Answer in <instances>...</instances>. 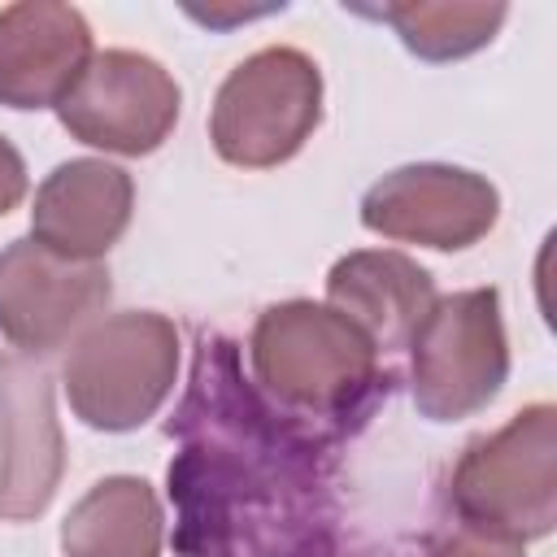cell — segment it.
Wrapping results in <instances>:
<instances>
[{
    "label": "cell",
    "mask_w": 557,
    "mask_h": 557,
    "mask_svg": "<svg viewBox=\"0 0 557 557\" xmlns=\"http://www.w3.org/2000/svg\"><path fill=\"white\" fill-rule=\"evenodd\" d=\"M165 470L183 557H335L331 444L283 418L222 335H200Z\"/></svg>",
    "instance_id": "obj_1"
},
{
    "label": "cell",
    "mask_w": 557,
    "mask_h": 557,
    "mask_svg": "<svg viewBox=\"0 0 557 557\" xmlns=\"http://www.w3.org/2000/svg\"><path fill=\"white\" fill-rule=\"evenodd\" d=\"M252 387L296 426L335 444L357 431L379 396H387V374L379 370V348L322 300H278L265 305L248 335Z\"/></svg>",
    "instance_id": "obj_2"
},
{
    "label": "cell",
    "mask_w": 557,
    "mask_h": 557,
    "mask_svg": "<svg viewBox=\"0 0 557 557\" xmlns=\"http://www.w3.org/2000/svg\"><path fill=\"white\" fill-rule=\"evenodd\" d=\"M457 522L513 544L544 540L557 527V405L535 400L500 431L466 444L448 479Z\"/></svg>",
    "instance_id": "obj_3"
},
{
    "label": "cell",
    "mask_w": 557,
    "mask_h": 557,
    "mask_svg": "<svg viewBox=\"0 0 557 557\" xmlns=\"http://www.w3.org/2000/svg\"><path fill=\"white\" fill-rule=\"evenodd\" d=\"M61 383L70 409L91 431H135L178 383V326L152 309L96 318L65 352Z\"/></svg>",
    "instance_id": "obj_4"
},
{
    "label": "cell",
    "mask_w": 557,
    "mask_h": 557,
    "mask_svg": "<svg viewBox=\"0 0 557 557\" xmlns=\"http://www.w3.org/2000/svg\"><path fill=\"white\" fill-rule=\"evenodd\" d=\"M322 122V70L309 52L270 44L244 57L218 87L209 113L213 152L235 170L292 161Z\"/></svg>",
    "instance_id": "obj_5"
},
{
    "label": "cell",
    "mask_w": 557,
    "mask_h": 557,
    "mask_svg": "<svg viewBox=\"0 0 557 557\" xmlns=\"http://www.w3.org/2000/svg\"><path fill=\"white\" fill-rule=\"evenodd\" d=\"M509 379V339L496 287L435 296L409 339V392L422 418L461 422L487 409Z\"/></svg>",
    "instance_id": "obj_6"
},
{
    "label": "cell",
    "mask_w": 557,
    "mask_h": 557,
    "mask_svg": "<svg viewBox=\"0 0 557 557\" xmlns=\"http://www.w3.org/2000/svg\"><path fill=\"white\" fill-rule=\"evenodd\" d=\"M178 109L183 91L161 61L131 48H104L65 91L57 117L70 131V139L87 148L148 157L178 126Z\"/></svg>",
    "instance_id": "obj_7"
},
{
    "label": "cell",
    "mask_w": 557,
    "mask_h": 557,
    "mask_svg": "<svg viewBox=\"0 0 557 557\" xmlns=\"http://www.w3.org/2000/svg\"><path fill=\"white\" fill-rule=\"evenodd\" d=\"M500 218V191L487 183V174H474L466 165L444 161H413L361 196V226L396 239V244H422L435 252H461L479 244Z\"/></svg>",
    "instance_id": "obj_8"
},
{
    "label": "cell",
    "mask_w": 557,
    "mask_h": 557,
    "mask_svg": "<svg viewBox=\"0 0 557 557\" xmlns=\"http://www.w3.org/2000/svg\"><path fill=\"white\" fill-rule=\"evenodd\" d=\"M113 283L100 261H70L44 244L0 248V335L22 352H52L78 339L109 305Z\"/></svg>",
    "instance_id": "obj_9"
},
{
    "label": "cell",
    "mask_w": 557,
    "mask_h": 557,
    "mask_svg": "<svg viewBox=\"0 0 557 557\" xmlns=\"http://www.w3.org/2000/svg\"><path fill=\"white\" fill-rule=\"evenodd\" d=\"M65 474V440L52 405V374L0 352V522L39 518Z\"/></svg>",
    "instance_id": "obj_10"
},
{
    "label": "cell",
    "mask_w": 557,
    "mask_h": 557,
    "mask_svg": "<svg viewBox=\"0 0 557 557\" xmlns=\"http://www.w3.org/2000/svg\"><path fill=\"white\" fill-rule=\"evenodd\" d=\"M91 57V26L74 4L17 0L0 9L4 109H57Z\"/></svg>",
    "instance_id": "obj_11"
},
{
    "label": "cell",
    "mask_w": 557,
    "mask_h": 557,
    "mask_svg": "<svg viewBox=\"0 0 557 557\" xmlns=\"http://www.w3.org/2000/svg\"><path fill=\"white\" fill-rule=\"evenodd\" d=\"M131 209L135 178L122 165L74 157L35 187L30 239L70 261H100L131 226Z\"/></svg>",
    "instance_id": "obj_12"
},
{
    "label": "cell",
    "mask_w": 557,
    "mask_h": 557,
    "mask_svg": "<svg viewBox=\"0 0 557 557\" xmlns=\"http://www.w3.org/2000/svg\"><path fill=\"white\" fill-rule=\"evenodd\" d=\"M326 305L344 313L379 352H392L409 348L418 322L435 305V278L396 248H361L326 270Z\"/></svg>",
    "instance_id": "obj_13"
},
{
    "label": "cell",
    "mask_w": 557,
    "mask_h": 557,
    "mask_svg": "<svg viewBox=\"0 0 557 557\" xmlns=\"http://www.w3.org/2000/svg\"><path fill=\"white\" fill-rule=\"evenodd\" d=\"M165 513L139 474L91 483L61 522V557H161Z\"/></svg>",
    "instance_id": "obj_14"
},
{
    "label": "cell",
    "mask_w": 557,
    "mask_h": 557,
    "mask_svg": "<svg viewBox=\"0 0 557 557\" xmlns=\"http://www.w3.org/2000/svg\"><path fill=\"white\" fill-rule=\"evenodd\" d=\"M374 17H383L400 44L422 57V61H461L479 48H487L500 30V22L509 17L505 4H448V0H400V4H383L374 9Z\"/></svg>",
    "instance_id": "obj_15"
},
{
    "label": "cell",
    "mask_w": 557,
    "mask_h": 557,
    "mask_svg": "<svg viewBox=\"0 0 557 557\" xmlns=\"http://www.w3.org/2000/svg\"><path fill=\"white\" fill-rule=\"evenodd\" d=\"M522 548L527 544H513L505 535H492V531H479V527L453 518L448 527H440L426 540V553L422 557H527Z\"/></svg>",
    "instance_id": "obj_16"
},
{
    "label": "cell",
    "mask_w": 557,
    "mask_h": 557,
    "mask_svg": "<svg viewBox=\"0 0 557 557\" xmlns=\"http://www.w3.org/2000/svg\"><path fill=\"white\" fill-rule=\"evenodd\" d=\"M26 161H22V152L0 135V218L9 213V209H17L22 205V196H26Z\"/></svg>",
    "instance_id": "obj_17"
}]
</instances>
